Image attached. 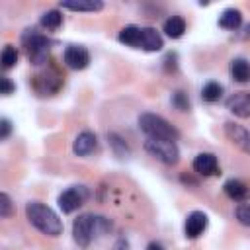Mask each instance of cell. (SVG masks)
I'll use <instances>...</instances> for the list:
<instances>
[{
	"mask_svg": "<svg viewBox=\"0 0 250 250\" xmlns=\"http://www.w3.org/2000/svg\"><path fill=\"white\" fill-rule=\"evenodd\" d=\"M162 47H164L162 35L154 27H141V45H139V49L154 53V51H160Z\"/></svg>",
	"mask_w": 250,
	"mask_h": 250,
	"instance_id": "13",
	"label": "cell"
},
{
	"mask_svg": "<svg viewBox=\"0 0 250 250\" xmlns=\"http://www.w3.org/2000/svg\"><path fill=\"white\" fill-rule=\"evenodd\" d=\"M111 229V223L105 219V217H100V215H92V213H84V215H78L72 223V236H74V242L82 248L90 246L92 240L104 232H107Z\"/></svg>",
	"mask_w": 250,
	"mask_h": 250,
	"instance_id": "1",
	"label": "cell"
},
{
	"mask_svg": "<svg viewBox=\"0 0 250 250\" xmlns=\"http://www.w3.org/2000/svg\"><path fill=\"white\" fill-rule=\"evenodd\" d=\"M193 170L199 176H215L219 174V162L213 152H199L193 160Z\"/></svg>",
	"mask_w": 250,
	"mask_h": 250,
	"instance_id": "12",
	"label": "cell"
},
{
	"mask_svg": "<svg viewBox=\"0 0 250 250\" xmlns=\"http://www.w3.org/2000/svg\"><path fill=\"white\" fill-rule=\"evenodd\" d=\"M225 135L229 137V141L232 145H236L240 150H244L246 154H250V131L234 121H227L225 123Z\"/></svg>",
	"mask_w": 250,
	"mask_h": 250,
	"instance_id": "8",
	"label": "cell"
},
{
	"mask_svg": "<svg viewBox=\"0 0 250 250\" xmlns=\"http://www.w3.org/2000/svg\"><path fill=\"white\" fill-rule=\"evenodd\" d=\"M86 199H88V189L84 186H72V188L64 189L59 195L57 203H59V207H61L62 213H74L78 207L84 205Z\"/></svg>",
	"mask_w": 250,
	"mask_h": 250,
	"instance_id": "6",
	"label": "cell"
},
{
	"mask_svg": "<svg viewBox=\"0 0 250 250\" xmlns=\"http://www.w3.org/2000/svg\"><path fill=\"white\" fill-rule=\"evenodd\" d=\"M62 59H64V64L72 70H84L90 64V53L82 45H68L64 49Z\"/></svg>",
	"mask_w": 250,
	"mask_h": 250,
	"instance_id": "7",
	"label": "cell"
},
{
	"mask_svg": "<svg viewBox=\"0 0 250 250\" xmlns=\"http://www.w3.org/2000/svg\"><path fill=\"white\" fill-rule=\"evenodd\" d=\"M139 127L146 135V139H162V141L176 143L180 137L178 129L170 121H166L162 115H156V113H143L139 117Z\"/></svg>",
	"mask_w": 250,
	"mask_h": 250,
	"instance_id": "3",
	"label": "cell"
},
{
	"mask_svg": "<svg viewBox=\"0 0 250 250\" xmlns=\"http://www.w3.org/2000/svg\"><path fill=\"white\" fill-rule=\"evenodd\" d=\"M236 219L240 225L250 227V203H242L236 207Z\"/></svg>",
	"mask_w": 250,
	"mask_h": 250,
	"instance_id": "25",
	"label": "cell"
},
{
	"mask_svg": "<svg viewBox=\"0 0 250 250\" xmlns=\"http://www.w3.org/2000/svg\"><path fill=\"white\" fill-rule=\"evenodd\" d=\"M10 213H12V199L8 193L2 191L0 193V217L6 219V217H10Z\"/></svg>",
	"mask_w": 250,
	"mask_h": 250,
	"instance_id": "27",
	"label": "cell"
},
{
	"mask_svg": "<svg viewBox=\"0 0 250 250\" xmlns=\"http://www.w3.org/2000/svg\"><path fill=\"white\" fill-rule=\"evenodd\" d=\"M21 45L25 47L31 64L39 66V64H45L47 62L49 49H51V39L47 35L39 33L37 29H25L21 33Z\"/></svg>",
	"mask_w": 250,
	"mask_h": 250,
	"instance_id": "4",
	"label": "cell"
},
{
	"mask_svg": "<svg viewBox=\"0 0 250 250\" xmlns=\"http://www.w3.org/2000/svg\"><path fill=\"white\" fill-rule=\"evenodd\" d=\"M10 133H12V123L8 117H2L0 119V141H6L10 137Z\"/></svg>",
	"mask_w": 250,
	"mask_h": 250,
	"instance_id": "29",
	"label": "cell"
},
{
	"mask_svg": "<svg viewBox=\"0 0 250 250\" xmlns=\"http://www.w3.org/2000/svg\"><path fill=\"white\" fill-rule=\"evenodd\" d=\"M62 80L57 72H45V74H37L35 76V90L41 94H53L61 88Z\"/></svg>",
	"mask_w": 250,
	"mask_h": 250,
	"instance_id": "14",
	"label": "cell"
},
{
	"mask_svg": "<svg viewBox=\"0 0 250 250\" xmlns=\"http://www.w3.org/2000/svg\"><path fill=\"white\" fill-rule=\"evenodd\" d=\"M223 189H225V193H227L232 201L244 203V201L250 199V188H248L244 182H240V180H227L225 186H223Z\"/></svg>",
	"mask_w": 250,
	"mask_h": 250,
	"instance_id": "15",
	"label": "cell"
},
{
	"mask_svg": "<svg viewBox=\"0 0 250 250\" xmlns=\"http://www.w3.org/2000/svg\"><path fill=\"white\" fill-rule=\"evenodd\" d=\"M244 37H250V23L246 25V31H244Z\"/></svg>",
	"mask_w": 250,
	"mask_h": 250,
	"instance_id": "31",
	"label": "cell"
},
{
	"mask_svg": "<svg viewBox=\"0 0 250 250\" xmlns=\"http://www.w3.org/2000/svg\"><path fill=\"white\" fill-rule=\"evenodd\" d=\"M14 90H16V84L8 76H0V94L10 96V94H14Z\"/></svg>",
	"mask_w": 250,
	"mask_h": 250,
	"instance_id": "28",
	"label": "cell"
},
{
	"mask_svg": "<svg viewBox=\"0 0 250 250\" xmlns=\"http://www.w3.org/2000/svg\"><path fill=\"white\" fill-rule=\"evenodd\" d=\"M146 250H164V248H162V244H158V242H150V244L146 246Z\"/></svg>",
	"mask_w": 250,
	"mask_h": 250,
	"instance_id": "30",
	"label": "cell"
},
{
	"mask_svg": "<svg viewBox=\"0 0 250 250\" xmlns=\"http://www.w3.org/2000/svg\"><path fill=\"white\" fill-rule=\"evenodd\" d=\"M221 96H223V86H221L219 82H207V84L201 88V98H203V102L215 104V102H219Z\"/></svg>",
	"mask_w": 250,
	"mask_h": 250,
	"instance_id": "21",
	"label": "cell"
},
{
	"mask_svg": "<svg viewBox=\"0 0 250 250\" xmlns=\"http://www.w3.org/2000/svg\"><path fill=\"white\" fill-rule=\"evenodd\" d=\"M61 23H62V14H61L59 10H47V12L41 16V25H43L45 29L55 31V29L61 27Z\"/></svg>",
	"mask_w": 250,
	"mask_h": 250,
	"instance_id": "22",
	"label": "cell"
},
{
	"mask_svg": "<svg viewBox=\"0 0 250 250\" xmlns=\"http://www.w3.org/2000/svg\"><path fill=\"white\" fill-rule=\"evenodd\" d=\"M117 39H119L121 43H125L127 47L139 49V45H141V27H139V25H125V27L119 31Z\"/></svg>",
	"mask_w": 250,
	"mask_h": 250,
	"instance_id": "20",
	"label": "cell"
},
{
	"mask_svg": "<svg viewBox=\"0 0 250 250\" xmlns=\"http://www.w3.org/2000/svg\"><path fill=\"white\" fill-rule=\"evenodd\" d=\"M172 104H174L180 111H188V109H189V100H188V96H186L184 92H176V94L172 96Z\"/></svg>",
	"mask_w": 250,
	"mask_h": 250,
	"instance_id": "26",
	"label": "cell"
},
{
	"mask_svg": "<svg viewBox=\"0 0 250 250\" xmlns=\"http://www.w3.org/2000/svg\"><path fill=\"white\" fill-rule=\"evenodd\" d=\"M61 8L72 10V12H100L104 8V2H100V0H62Z\"/></svg>",
	"mask_w": 250,
	"mask_h": 250,
	"instance_id": "16",
	"label": "cell"
},
{
	"mask_svg": "<svg viewBox=\"0 0 250 250\" xmlns=\"http://www.w3.org/2000/svg\"><path fill=\"white\" fill-rule=\"evenodd\" d=\"M240 23H242V14H240V10H236V8H227V10H223L221 16H219V25H221L223 29L234 31V29L240 27Z\"/></svg>",
	"mask_w": 250,
	"mask_h": 250,
	"instance_id": "17",
	"label": "cell"
},
{
	"mask_svg": "<svg viewBox=\"0 0 250 250\" xmlns=\"http://www.w3.org/2000/svg\"><path fill=\"white\" fill-rule=\"evenodd\" d=\"M72 150L76 156H90L92 152L98 150V137L92 131H82L76 135L72 143Z\"/></svg>",
	"mask_w": 250,
	"mask_h": 250,
	"instance_id": "11",
	"label": "cell"
},
{
	"mask_svg": "<svg viewBox=\"0 0 250 250\" xmlns=\"http://www.w3.org/2000/svg\"><path fill=\"white\" fill-rule=\"evenodd\" d=\"M16 62H18V51H16V47L14 45H6L4 51H2V68L8 70V68L16 66Z\"/></svg>",
	"mask_w": 250,
	"mask_h": 250,
	"instance_id": "24",
	"label": "cell"
},
{
	"mask_svg": "<svg viewBox=\"0 0 250 250\" xmlns=\"http://www.w3.org/2000/svg\"><path fill=\"white\" fill-rule=\"evenodd\" d=\"M145 150L160 160L162 164L174 166L180 160V148L174 141H162V139H146L145 141Z\"/></svg>",
	"mask_w": 250,
	"mask_h": 250,
	"instance_id": "5",
	"label": "cell"
},
{
	"mask_svg": "<svg viewBox=\"0 0 250 250\" xmlns=\"http://www.w3.org/2000/svg\"><path fill=\"white\" fill-rule=\"evenodd\" d=\"M230 76L234 82H248L250 80V62L246 59H232L230 62Z\"/></svg>",
	"mask_w": 250,
	"mask_h": 250,
	"instance_id": "19",
	"label": "cell"
},
{
	"mask_svg": "<svg viewBox=\"0 0 250 250\" xmlns=\"http://www.w3.org/2000/svg\"><path fill=\"white\" fill-rule=\"evenodd\" d=\"M225 105L232 115H236L240 119L250 117V92H236V94L229 96Z\"/></svg>",
	"mask_w": 250,
	"mask_h": 250,
	"instance_id": "9",
	"label": "cell"
},
{
	"mask_svg": "<svg viewBox=\"0 0 250 250\" xmlns=\"http://www.w3.org/2000/svg\"><path fill=\"white\" fill-rule=\"evenodd\" d=\"M25 215L27 221L47 236H59L62 232V221L59 215L41 201H29L25 205Z\"/></svg>",
	"mask_w": 250,
	"mask_h": 250,
	"instance_id": "2",
	"label": "cell"
},
{
	"mask_svg": "<svg viewBox=\"0 0 250 250\" xmlns=\"http://www.w3.org/2000/svg\"><path fill=\"white\" fill-rule=\"evenodd\" d=\"M107 139H109V145H111V148H113L115 156H119V158L129 156V146H127V143H125L117 133H109V135H107Z\"/></svg>",
	"mask_w": 250,
	"mask_h": 250,
	"instance_id": "23",
	"label": "cell"
},
{
	"mask_svg": "<svg viewBox=\"0 0 250 250\" xmlns=\"http://www.w3.org/2000/svg\"><path fill=\"white\" fill-rule=\"evenodd\" d=\"M162 31L170 37V39H180L186 31V20L182 16H170L164 25H162Z\"/></svg>",
	"mask_w": 250,
	"mask_h": 250,
	"instance_id": "18",
	"label": "cell"
},
{
	"mask_svg": "<svg viewBox=\"0 0 250 250\" xmlns=\"http://www.w3.org/2000/svg\"><path fill=\"white\" fill-rule=\"evenodd\" d=\"M209 225V219L203 211H191L188 217H186V223H184V232L188 238H197L199 234H203V230L207 229Z\"/></svg>",
	"mask_w": 250,
	"mask_h": 250,
	"instance_id": "10",
	"label": "cell"
}]
</instances>
